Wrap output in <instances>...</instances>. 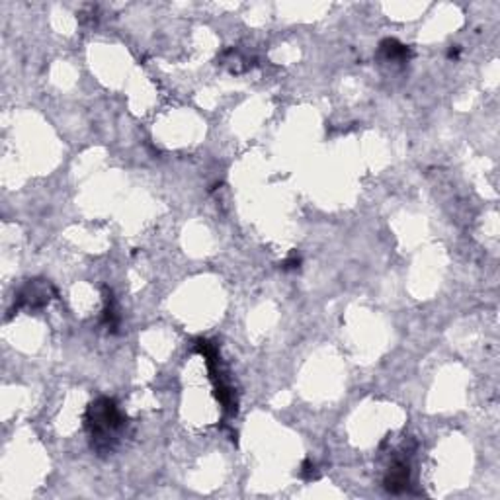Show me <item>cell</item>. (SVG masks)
I'll list each match as a JSON object with an SVG mask.
<instances>
[{
    "mask_svg": "<svg viewBox=\"0 0 500 500\" xmlns=\"http://www.w3.org/2000/svg\"><path fill=\"white\" fill-rule=\"evenodd\" d=\"M127 426V416L120 411L118 403L111 397H98L86 406L85 428L88 432L90 448L100 455H110Z\"/></svg>",
    "mask_w": 500,
    "mask_h": 500,
    "instance_id": "6da1fadb",
    "label": "cell"
},
{
    "mask_svg": "<svg viewBox=\"0 0 500 500\" xmlns=\"http://www.w3.org/2000/svg\"><path fill=\"white\" fill-rule=\"evenodd\" d=\"M194 350L197 354H202L206 358V364H208L209 369V379H211L213 391H215V399L223 406V413L229 416H235L237 411H239V401H237V395H235V391L229 385V381L225 379L223 367H221L219 350H217L215 342L206 340V338H197L194 342Z\"/></svg>",
    "mask_w": 500,
    "mask_h": 500,
    "instance_id": "7a4b0ae2",
    "label": "cell"
},
{
    "mask_svg": "<svg viewBox=\"0 0 500 500\" xmlns=\"http://www.w3.org/2000/svg\"><path fill=\"white\" fill-rule=\"evenodd\" d=\"M53 299H57L55 285L49 280H45V278H32V280L25 281L24 285L18 290V293H16L14 305L10 309L8 317H12L14 313H20V311L37 313V311L45 309Z\"/></svg>",
    "mask_w": 500,
    "mask_h": 500,
    "instance_id": "3957f363",
    "label": "cell"
},
{
    "mask_svg": "<svg viewBox=\"0 0 500 500\" xmlns=\"http://www.w3.org/2000/svg\"><path fill=\"white\" fill-rule=\"evenodd\" d=\"M411 459L406 455H397L391 461L389 469L385 471L383 477V487L391 494H401L406 488L411 487Z\"/></svg>",
    "mask_w": 500,
    "mask_h": 500,
    "instance_id": "277c9868",
    "label": "cell"
},
{
    "mask_svg": "<svg viewBox=\"0 0 500 500\" xmlns=\"http://www.w3.org/2000/svg\"><path fill=\"white\" fill-rule=\"evenodd\" d=\"M411 55H413L411 49L395 37H387L379 43V57L385 59V61L404 63L411 59Z\"/></svg>",
    "mask_w": 500,
    "mask_h": 500,
    "instance_id": "5b68a950",
    "label": "cell"
},
{
    "mask_svg": "<svg viewBox=\"0 0 500 500\" xmlns=\"http://www.w3.org/2000/svg\"><path fill=\"white\" fill-rule=\"evenodd\" d=\"M104 313H102V325L110 332H118L120 327V313H118V303H116V297L113 292L104 287Z\"/></svg>",
    "mask_w": 500,
    "mask_h": 500,
    "instance_id": "8992f818",
    "label": "cell"
},
{
    "mask_svg": "<svg viewBox=\"0 0 500 500\" xmlns=\"http://www.w3.org/2000/svg\"><path fill=\"white\" fill-rule=\"evenodd\" d=\"M221 65H225V67H229V71L235 74H241V67L239 65H243V71L246 73L250 67H252V63L248 61V59H244L243 55H241V51H237V49H227V51H223L219 57Z\"/></svg>",
    "mask_w": 500,
    "mask_h": 500,
    "instance_id": "52a82bcc",
    "label": "cell"
},
{
    "mask_svg": "<svg viewBox=\"0 0 500 500\" xmlns=\"http://www.w3.org/2000/svg\"><path fill=\"white\" fill-rule=\"evenodd\" d=\"M299 475L301 479H305V481H313V479H317L318 473H317V467L315 464L311 461V459H305L303 465H301V471H299Z\"/></svg>",
    "mask_w": 500,
    "mask_h": 500,
    "instance_id": "ba28073f",
    "label": "cell"
},
{
    "mask_svg": "<svg viewBox=\"0 0 500 500\" xmlns=\"http://www.w3.org/2000/svg\"><path fill=\"white\" fill-rule=\"evenodd\" d=\"M299 266H301V258L297 257V254H292V257L287 258L285 262H283V266L281 268L283 270H299Z\"/></svg>",
    "mask_w": 500,
    "mask_h": 500,
    "instance_id": "9c48e42d",
    "label": "cell"
},
{
    "mask_svg": "<svg viewBox=\"0 0 500 500\" xmlns=\"http://www.w3.org/2000/svg\"><path fill=\"white\" fill-rule=\"evenodd\" d=\"M457 55H459V47H457V45H455V47L450 49V53H448V57H450V59H455V57H457Z\"/></svg>",
    "mask_w": 500,
    "mask_h": 500,
    "instance_id": "30bf717a",
    "label": "cell"
}]
</instances>
